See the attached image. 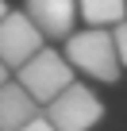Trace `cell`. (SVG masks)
Masks as SVG:
<instances>
[{
    "mask_svg": "<svg viewBox=\"0 0 127 131\" xmlns=\"http://www.w3.org/2000/svg\"><path fill=\"white\" fill-rule=\"evenodd\" d=\"M77 12L89 27H116L127 19V0H77Z\"/></svg>",
    "mask_w": 127,
    "mask_h": 131,
    "instance_id": "cell-7",
    "label": "cell"
},
{
    "mask_svg": "<svg viewBox=\"0 0 127 131\" xmlns=\"http://www.w3.org/2000/svg\"><path fill=\"white\" fill-rule=\"evenodd\" d=\"M4 81H8V66L0 62V85H4Z\"/></svg>",
    "mask_w": 127,
    "mask_h": 131,
    "instance_id": "cell-10",
    "label": "cell"
},
{
    "mask_svg": "<svg viewBox=\"0 0 127 131\" xmlns=\"http://www.w3.org/2000/svg\"><path fill=\"white\" fill-rule=\"evenodd\" d=\"M46 119L58 127V131H93L100 119H104V104L96 100V93L89 85H70L62 89L50 104H46Z\"/></svg>",
    "mask_w": 127,
    "mask_h": 131,
    "instance_id": "cell-3",
    "label": "cell"
},
{
    "mask_svg": "<svg viewBox=\"0 0 127 131\" xmlns=\"http://www.w3.org/2000/svg\"><path fill=\"white\" fill-rule=\"evenodd\" d=\"M19 85L46 108L62 89H70L73 85V66L66 62V54H58V50H39L35 58H27L19 66Z\"/></svg>",
    "mask_w": 127,
    "mask_h": 131,
    "instance_id": "cell-2",
    "label": "cell"
},
{
    "mask_svg": "<svg viewBox=\"0 0 127 131\" xmlns=\"http://www.w3.org/2000/svg\"><path fill=\"white\" fill-rule=\"evenodd\" d=\"M23 12L42 31V39H70L77 19V0H27Z\"/></svg>",
    "mask_w": 127,
    "mask_h": 131,
    "instance_id": "cell-5",
    "label": "cell"
},
{
    "mask_svg": "<svg viewBox=\"0 0 127 131\" xmlns=\"http://www.w3.org/2000/svg\"><path fill=\"white\" fill-rule=\"evenodd\" d=\"M112 35H116V50H119V66H127V19H123V23H116V27H112Z\"/></svg>",
    "mask_w": 127,
    "mask_h": 131,
    "instance_id": "cell-8",
    "label": "cell"
},
{
    "mask_svg": "<svg viewBox=\"0 0 127 131\" xmlns=\"http://www.w3.org/2000/svg\"><path fill=\"white\" fill-rule=\"evenodd\" d=\"M66 62L73 70L89 73L93 81H119V50H116V35L108 27H85L73 31L66 39Z\"/></svg>",
    "mask_w": 127,
    "mask_h": 131,
    "instance_id": "cell-1",
    "label": "cell"
},
{
    "mask_svg": "<svg viewBox=\"0 0 127 131\" xmlns=\"http://www.w3.org/2000/svg\"><path fill=\"white\" fill-rule=\"evenodd\" d=\"M35 116H39V100L19 81H4L0 85V131H19Z\"/></svg>",
    "mask_w": 127,
    "mask_h": 131,
    "instance_id": "cell-6",
    "label": "cell"
},
{
    "mask_svg": "<svg viewBox=\"0 0 127 131\" xmlns=\"http://www.w3.org/2000/svg\"><path fill=\"white\" fill-rule=\"evenodd\" d=\"M39 50H42V31L31 23L27 12H8L0 19V62L8 70H19Z\"/></svg>",
    "mask_w": 127,
    "mask_h": 131,
    "instance_id": "cell-4",
    "label": "cell"
},
{
    "mask_svg": "<svg viewBox=\"0 0 127 131\" xmlns=\"http://www.w3.org/2000/svg\"><path fill=\"white\" fill-rule=\"evenodd\" d=\"M19 131H58V127H54V123H50L46 116H35V119H31L27 127H19Z\"/></svg>",
    "mask_w": 127,
    "mask_h": 131,
    "instance_id": "cell-9",
    "label": "cell"
},
{
    "mask_svg": "<svg viewBox=\"0 0 127 131\" xmlns=\"http://www.w3.org/2000/svg\"><path fill=\"white\" fill-rule=\"evenodd\" d=\"M4 16H8V4H4V0H0V19H4Z\"/></svg>",
    "mask_w": 127,
    "mask_h": 131,
    "instance_id": "cell-11",
    "label": "cell"
}]
</instances>
